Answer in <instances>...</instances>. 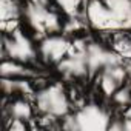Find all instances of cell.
Returning a JSON list of instances; mask_svg holds the SVG:
<instances>
[{"label": "cell", "mask_w": 131, "mask_h": 131, "mask_svg": "<svg viewBox=\"0 0 131 131\" xmlns=\"http://www.w3.org/2000/svg\"><path fill=\"white\" fill-rule=\"evenodd\" d=\"M85 19L103 32L131 29V0H88Z\"/></svg>", "instance_id": "6da1fadb"}, {"label": "cell", "mask_w": 131, "mask_h": 131, "mask_svg": "<svg viewBox=\"0 0 131 131\" xmlns=\"http://www.w3.org/2000/svg\"><path fill=\"white\" fill-rule=\"evenodd\" d=\"M36 110L40 114H48L57 119H63L71 111V100L60 83H52L37 93Z\"/></svg>", "instance_id": "7a4b0ae2"}, {"label": "cell", "mask_w": 131, "mask_h": 131, "mask_svg": "<svg viewBox=\"0 0 131 131\" xmlns=\"http://www.w3.org/2000/svg\"><path fill=\"white\" fill-rule=\"evenodd\" d=\"M63 128H77V129H100L110 128L111 117L99 105H85L76 110L73 114L63 117Z\"/></svg>", "instance_id": "3957f363"}, {"label": "cell", "mask_w": 131, "mask_h": 131, "mask_svg": "<svg viewBox=\"0 0 131 131\" xmlns=\"http://www.w3.org/2000/svg\"><path fill=\"white\" fill-rule=\"evenodd\" d=\"M3 56L17 62H29L37 56V49L32 46L29 39L20 31L14 29L11 32H5L3 39Z\"/></svg>", "instance_id": "277c9868"}, {"label": "cell", "mask_w": 131, "mask_h": 131, "mask_svg": "<svg viewBox=\"0 0 131 131\" xmlns=\"http://www.w3.org/2000/svg\"><path fill=\"white\" fill-rule=\"evenodd\" d=\"M73 49V43L63 36H59V34H49L46 36L37 52L40 54V57L49 63H60L65 57H67Z\"/></svg>", "instance_id": "5b68a950"}, {"label": "cell", "mask_w": 131, "mask_h": 131, "mask_svg": "<svg viewBox=\"0 0 131 131\" xmlns=\"http://www.w3.org/2000/svg\"><path fill=\"white\" fill-rule=\"evenodd\" d=\"M6 113L9 114V120L19 119V120L28 122V120H31L34 110H32V105L29 102H26L25 99H16L11 102L9 106H6Z\"/></svg>", "instance_id": "8992f818"}, {"label": "cell", "mask_w": 131, "mask_h": 131, "mask_svg": "<svg viewBox=\"0 0 131 131\" xmlns=\"http://www.w3.org/2000/svg\"><path fill=\"white\" fill-rule=\"evenodd\" d=\"M57 6L70 17L85 16L88 0H56Z\"/></svg>", "instance_id": "52a82bcc"}, {"label": "cell", "mask_w": 131, "mask_h": 131, "mask_svg": "<svg viewBox=\"0 0 131 131\" xmlns=\"http://www.w3.org/2000/svg\"><path fill=\"white\" fill-rule=\"evenodd\" d=\"M116 36L113 37V51L126 60H131V39L126 37L122 32H114Z\"/></svg>", "instance_id": "ba28073f"}, {"label": "cell", "mask_w": 131, "mask_h": 131, "mask_svg": "<svg viewBox=\"0 0 131 131\" xmlns=\"http://www.w3.org/2000/svg\"><path fill=\"white\" fill-rule=\"evenodd\" d=\"M2 23L3 26L8 23L17 25V17H19V8L14 0H2Z\"/></svg>", "instance_id": "9c48e42d"}, {"label": "cell", "mask_w": 131, "mask_h": 131, "mask_svg": "<svg viewBox=\"0 0 131 131\" xmlns=\"http://www.w3.org/2000/svg\"><path fill=\"white\" fill-rule=\"evenodd\" d=\"M125 70H126V74H128V77L131 79V60H128V62L125 63Z\"/></svg>", "instance_id": "30bf717a"}]
</instances>
